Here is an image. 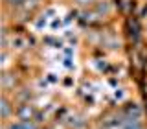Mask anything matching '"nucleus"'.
Returning <instances> with one entry per match:
<instances>
[{
	"label": "nucleus",
	"mask_w": 147,
	"mask_h": 129,
	"mask_svg": "<svg viewBox=\"0 0 147 129\" xmlns=\"http://www.w3.org/2000/svg\"><path fill=\"white\" fill-rule=\"evenodd\" d=\"M94 0H77V4H83V6H86V4H92Z\"/></svg>",
	"instance_id": "6"
},
{
	"label": "nucleus",
	"mask_w": 147,
	"mask_h": 129,
	"mask_svg": "<svg viewBox=\"0 0 147 129\" xmlns=\"http://www.w3.org/2000/svg\"><path fill=\"white\" fill-rule=\"evenodd\" d=\"M18 118H20L22 122H28V120L31 118V107L30 105H22V107L18 109Z\"/></svg>",
	"instance_id": "2"
},
{
	"label": "nucleus",
	"mask_w": 147,
	"mask_h": 129,
	"mask_svg": "<svg viewBox=\"0 0 147 129\" xmlns=\"http://www.w3.org/2000/svg\"><path fill=\"white\" fill-rule=\"evenodd\" d=\"M9 111H11V109H9L7 100H2V116H4V118H7V116H9Z\"/></svg>",
	"instance_id": "5"
},
{
	"label": "nucleus",
	"mask_w": 147,
	"mask_h": 129,
	"mask_svg": "<svg viewBox=\"0 0 147 129\" xmlns=\"http://www.w3.org/2000/svg\"><path fill=\"white\" fill-rule=\"evenodd\" d=\"M9 129H37V126L33 122H30V120H28V122H17V124H11V126H9Z\"/></svg>",
	"instance_id": "3"
},
{
	"label": "nucleus",
	"mask_w": 147,
	"mask_h": 129,
	"mask_svg": "<svg viewBox=\"0 0 147 129\" xmlns=\"http://www.w3.org/2000/svg\"><path fill=\"white\" fill-rule=\"evenodd\" d=\"M123 129H144V127H142L138 122H134V120H125V126H123Z\"/></svg>",
	"instance_id": "4"
},
{
	"label": "nucleus",
	"mask_w": 147,
	"mask_h": 129,
	"mask_svg": "<svg viewBox=\"0 0 147 129\" xmlns=\"http://www.w3.org/2000/svg\"><path fill=\"white\" fill-rule=\"evenodd\" d=\"M123 126H125V120L110 118V120H107V122L103 124V129H123Z\"/></svg>",
	"instance_id": "1"
}]
</instances>
